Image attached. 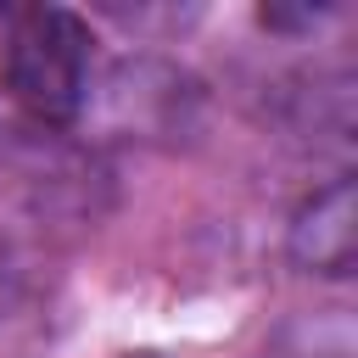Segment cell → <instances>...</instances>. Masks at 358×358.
<instances>
[{"label":"cell","instance_id":"6da1fadb","mask_svg":"<svg viewBox=\"0 0 358 358\" xmlns=\"http://www.w3.org/2000/svg\"><path fill=\"white\" fill-rule=\"evenodd\" d=\"M90 22L67 6H28L0 45L6 95L45 129H67L90 112Z\"/></svg>","mask_w":358,"mask_h":358},{"label":"cell","instance_id":"7a4b0ae2","mask_svg":"<svg viewBox=\"0 0 358 358\" xmlns=\"http://www.w3.org/2000/svg\"><path fill=\"white\" fill-rule=\"evenodd\" d=\"M196 84L168 67V62H151V56H134V62H117L112 78H106V123L129 140H185L196 129Z\"/></svg>","mask_w":358,"mask_h":358},{"label":"cell","instance_id":"3957f363","mask_svg":"<svg viewBox=\"0 0 358 358\" xmlns=\"http://www.w3.org/2000/svg\"><path fill=\"white\" fill-rule=\"evenodd\" d=\"M285 257L319 280L352 274V263H358V185L347 173L296 201V213L285 224Z\"/></svg>","mask_w":358,"mask_h":358},{"label":"cell","instance_id":"277c9868","mask_svg":"<svg viewBox=\"0 0 358 358\" xmlns=\"http://www.w3.org/2000/svg\"><path fill=\"white\" fill-rule=\"evenodd\" d=\"M274 123L296 145H347L352 140V78L341 67L291 73L274 90Z\"/></svg>","mask_w":358,"mask_h":358},{"label":"cell","instance_id":"5b68a950","mask_svg":"<svg viewBox=\"0 0 358 358\" xmlns=\"http://www.w3.org/2000/svg\"><path fill=\"white\" fill-rule=\"evenodd\" d=\"M257 358H358V330L347 308H313L274 324Z\"/></svg>","mask_w":358,"mask_h":358},{"label":"cell","instance_id":"8992f818","mask_svg":"<svg viewBox=\"0 0 358 358\" xmlns=\"http://www.w3.org/2000/svg\"><path fill=\"white\" fill-rule=\"evenodd\" d=\"M129 358H157V352H129Z\"/></svg>","mask_w":358,"mask_h":358}]
</instances>
